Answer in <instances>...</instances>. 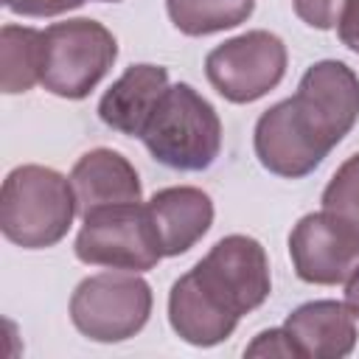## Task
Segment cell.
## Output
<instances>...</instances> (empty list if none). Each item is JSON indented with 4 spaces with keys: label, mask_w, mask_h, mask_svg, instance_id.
I'll return each mask as SVG.
<instances>
[{
    "label": "cell",
    "mask_w": 359,
    "mask_h": 359,
    "mask_svg": "<svg viewBox=\"0 0 359 359\" xmlns=\"http://www.w3.org/2000/svg\"><path fill=\"white\" fill-rule=\"evenodd\" d=\"M79 213L73 182L48 165H17L0 191V230L22 250L59 244Z\"/></svg>",
    "instance_id": "2"
},
{
    "label": "cell",
    "mask_w": 359,
    "mask_h": 359,
    "mask_svg": "<svg viewBox=\"0 0 359 359\" xmlns=\"http://www.w3.org/2000/svg\"><path fill=\"white\" fill-rule=\"evenodd\" d=\"M165 258L188 252L213 224V199L194 185L160 188L146 202Z\"/></svg>",
    "instance_id": "13"
},
{
    "label": "cell",
    "mask_w": 359,
    "mask_h": 359,
    "mask_svg": "<svg viewBox=\"0 0 359 359\" xmlns=\"http://www.w3.org/2000/svg\"><path fill=\"white\" fill-rule=\"evenodd\" d=\"M0 87L6 95L28 93L42 84L45 70V31L31 25H3L0 31Z\"/></svg>",
    "instance_id": "15"
},
{
    "label": "cell",
    "mask_w": 359,
    "mask_h": 359,
    "mask_svg": "<svg viewBox=\"0 0 359 359\" xmlns=\"http://www.w3.org/2000/svg\"><path fill=\"white\" fill-rule=\"evenodd\" d=\"M151 300V286L137 272H98L73 289L70 320L93 342H123L143 331Z\"/></svg>",
    "instance_id": "6"
},
{
    "label": "cell",
    "mask_w": 359,
    "mask_h": 359,
    "mask_svg": "<svg viewBox=\"0 0 359 359\" xmlns=\"http://www.w3.org/2000/svg\"><path fill=\"white\" fill-rule=\"evenodd\" d=\"M73 252L87 266L123 272H149L165 258L143 202L107 205L84 213Z\"/></svg>",
    "instance_id": "5"
},
{
    "label": "cell",
    "mask_w": 359,
    "mask_h": 359,
    "mask_svg": "<svg viewBox=\"0 0 359 359\" xmlns=\"http://www.w3.org/2000/svg\"><path fill=\"white\" fill-rule=\"evenodd\" d=\"M272 292L269 258L252 236H224L205 258L180 275L168 292V323L180 339L196 348L224 342L238 320L255 311Z\"/></svg>",
    "instance_id": "1"
},
{
    "label": "cell",
    "mask_w": 359,
    "mask_h": 359,
    "mask_svg": "<svg viewBox=\"0 0 359 359\" xmlns=\"http://www.w3.org/2000/svg\"><path fill=\"white\" fill-rule=\"evenodd\" d=\"M70 182L76 191L79 216L95 208L143 199V188L135 165L115 149H93L81 154L70 171Z\"/></svg>",
    "instance_id": "14"
},
{
    "label": "cell",
    "mask_w": 359,
    "mask_h": 359,
    "mask_svg": "<svg viewBox=\"0 0 359 359\" xmlns=\"http://www.w3.org/2000/svg\"><path fill=\"white\" fill-rule=\"evenodd\" d=\"M292 6L306 25L317 31H328V28H337L345 0H292Z\"/></svg>",
    "instance_id": "18"
},
{
    "label": "cell",
    "mask_w": 359,
    "mask_h": 359,
    "mask_svg": "<svg viewBox=\"0 0 359 359\" xmlns=\"http://www.w3.org/2000/svg\"><path fill=\"white\" fill-rule=\"evenodd\" d=\"M345 306L351 309V314L359 320V266L351 272V278L345 280Z\"/></svg>",
    "instance_id": "22"
},
{
    "label": "cell",
    "mask_w": 359,
    "mask_h": 359,
    "mask_svg": "<svg viewBox=\"0 0 359 359\" xmlns=\"http://www.w3.org/2000/svg\"><path fill=\"white\" fill-rule=\"evenodd\" d=\"M292 107L309 135L331 151L359 118V76L339 59L314 62L300 76Z\"/></svg>",
    "instance_id": "8"
},
{
    "label": "cell",
    "mask_w": 359,
    "mask_h": 359,
    "mask_svg": "<svg viewBox=\"0 0 359 359\" xmlns=\"http://www.w3.org/2000/svg\"><path fill=\"white\" fill-rule=\"evenodd\" d=\"M300 359H342L356 348V317L339 300H311L283 323Z\"/></svg>",
    "instance_id": "11"
},
{
    "label": "cell",
    "mask_w": 359,
    "mask_h": 359,
    "mask_svg": "<svg viewBox=\"0 0 359 359\" xmlns=\"http://www.w3.org/2000/svg\"><path fill=\"white\" fill-rule=\"evenodd\" d=\"M289 258L306 283H345L359 266V227L328 210L306 213L289 233Z\"/></svg>",
    "instance_id": "9"
},
{
    "label": "cell",
    "mask_w": 359,
    "mask_h": 359,
    "mask_svg": "<svg viewBox=\"0 0 359 359\" xmlns=\"http://www.w3.org/2000/svg\"><path fill=\"white\" fill-rule=\"evenodd\" d=\"M149 154L174 171H205L222 151V121L213 104L191 84H168L143 135Z\"/></svg>",
    "instance_id": "3"
},
{
    "label": "cell",
    "mask_w": 359,
    "mask_h": 359,
    "mask_svg": "<svg viewBox=\"0 0 359 359\" xmlns=\"http://www.w3.org/2000/svg\"><path fill=\"white\" fill-rule=\"evenodd\" d=\"M286 45L278 34L255 28L216 45L205 56V76L230 104H252L286 76Z\"/></svg>",
    "instance_id": "7"
},
{
    "label": "cell",
    "mask_w": 359,
    "mask_h": 359,
    "mask_svg": "<svg viewBox=\"0 0 359 359\" xmlns=\"http://www.w3.org/2000/svg\"><path fill=\"white\" fill-rule=\"evenodd\" d=\"M337 34L348 50L359 53V0H345V8L337 22Z\"/></svg>",
    "instance_id": "21"
},
{
    "label": "cell",
    "mask_w": 359,
    "mask_h": 359,
    "mask_svg": "<svg viewBox=\"0 0 359 359\" xmlns=\"http://www.w3.org/2000/svg\"><path fill=\"white\" fill-rule=\"evenodd\" d=\"M118 59V39L90 17L53 22L45 28L42 87L59 98L81 101L109 73Z\"/></svg>",
    "instance_id": "4"
},
{
    "label": "cell",
    "mask_w": 359,
    "mask_h": 359,
    "mask_svg": "<svg viewBox=\"0 0 359 359\" xmlns=\"http://www.w3.org/2000/svg\"><path fill=\"white\" fill-rule=\"evenodd\" d=\"M168 90V70L160 65H132L126 67L112 87L98 101V118L129 137H140L151 112Z\"/></svg>",
    "instance_id": "12"
},
{
    "label": "cell",
    "mask_w": 359,
    "mask_h": 359,
    "mask_svg": "<svg viewBox=\"0 0 359 359\" xmlns=\"http://www.w3.org/2000/svg\"><path fill=\"white\" fill-rule=\"evenodd\" d=\"M252 146L258 163L269 174H278L283 180L309 177L328 157V151L300 123L292 98L278 101L275 107L261 112L252 132Z\"/></svg>",
    "instance_id": "10"
},
{
    "label": "cell",
    "mask_w": 359,
    "mask_h": 359,
    "mask_svg": "<svg viewBox=\"0 0 359 359\" xmlns=\"http://www.w3.org/2000/svg\"><path fill=\"white\" fill-rule=\"evenodd\" d=\"M244 356H286V359H300L294 342L289 339L286 328H266L261 331L247 348H244Z\"/></svg>",
    "instance_id": "19"
},
{
    "label": "cell",
    "mask_w": 359,
    "mask_h": 359,
    "mask_svg": "<svg viewBox=\"0 0 359 359\" xmlns=\"http://www.w3.org/2000/svg\"><path fill=\"white\" fill-rule=\"evenodd\" d=\"M84 3L87 0H3V6L20 17H59L81 8Z\"/></svg>",
    "instance_id": "20"
},
{
    "label": "cell",
    "mask_w": 359,
    "mask_h": 359,
    "mask_svg": "<svg viewBox=\"0 0 359 359\" xmlns=\"http://www.w3.org/2000/svg\"><path fill=\"white\" fill-rule=\"evenodd\" d=\"M168 20L185 36H208L250 20L255 0H165Z\"/></svg>",
    "instance_id": "16"
},
{
    "label": "cell",
    "mask_w": 359,
    "mask_h": 359,
    "mask_svg": "<svg viewBox=\"0 0 359 359\" xmlns=\"http://www.w3.org/2000/svg\"><path fill=\"white\" fill-rule=\"evenodd\" d=\"M101 3H121V0H101Z\"/></svg>",
    "instance_id": "23"
},
{
    "label": "cell",
    "mask_w": 359,
    "mask_h": 359,
    "mask_svg": "<svg viewBox=\"0 0 359 359\" xmlns=\"http://www.w3.org/2000/svg\"><path fill=\"white\" fill-rule=\"evenodd\" d=\"M323 210L359 227V151L351 154L328 180L323 191Z\"/></svg>",
    "instance_id": "17"
}]
</instances>
